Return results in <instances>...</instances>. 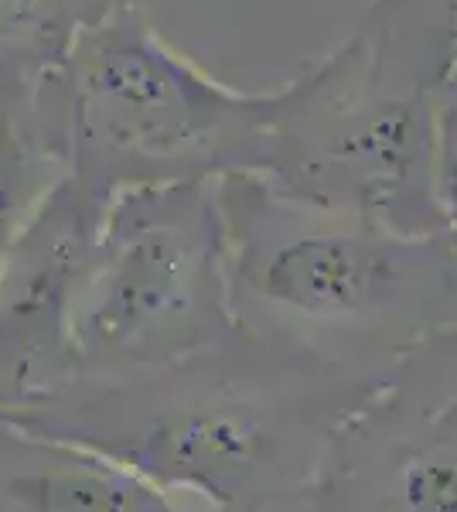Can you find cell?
Wrapping results in <instances>:
<instances>
[{"label": "cell", "mask_w": 457, "mask_h": 512, "mask_svg": "<svg viewBox=\"0 0 457 512\" xmlns=\"http://www.w3.org/2000/svg\"><path fill=\"white\" fill-rule=\"evenodd\" d=\"M372 31L362 28L287 86L267 175L318 205L393 233L444 216L437 195V106L420 89L393 93Z\"/></svg>", "instance_id": "2"}, {"label": "cell", "mask_w": 457, "mask_h": 512, "mask_svg": "<svg viewBox=\"0 0 457 512\" xmlns=\"http://www.w3.org/2000/svg\"><path fill=\"white\" fill-rule=\"evenodd\" d=\"M437 195L444 216L457 219V79L437 103Z\"/></svg>", "instance_id": "5"}, {"label": "cell", "mask_w": 457, "mask_h": 512, "mask_svg": "<svg viewBox=\"0 0 457 512\" xmlns=\"http://www.w3.org/2000/svg\"><path fill=\"white\" fill-rule=\"evenodd\" d=\"M72 171L103 195L147 181L267 171L287 86L243 93L164 41L137 7H120L72 41L62 62Z\"/></svg>", "instance_id": "1"}, {"label": "cell", "mask_w": 457, "mask_h": 512, "mask_svg": "<svg viewBox=\"0 0 457 512\" xmlns=\"http://www.w3.org/2000/svg\"><path fill=\"white\" fill-rule=\"evenodd\" d=\"M120 7H137V0H0V72L58 69L72 41Z\"/></svg>", "instance_id": "4"}, {"label": "cell", "mask_w": 457, "mask_h": 512, "mask_svg": "<svg viewBox=\"0 0 457 512\" xmlns=\"http://www.w3.org/2000/svg\"><path fill=\"white\" fill-rule=\"evenodd\" d=\"M427 495L430 512H457V461L451 465H434L427 475Z\"/></svg>", "instance_id": "6"}, {"label": "cell", "mask_w": 457, "mask_h": 512, "mask_svg": "<svg viewBox=\"0 0 457 512\" xmlns=\"http://www.w3.org/2000/svg\"><path fill=\"white\" fill-rule=\"evenodd\" d=\"M447 79H457V41L451 48V72H447Z\"/></svg>", "instance_id": "7"}, {"label": "cell", "mask_w": 457, "mask_h": 512, "mask_svg": "<svg viewBox=\"0 0 457 512\" xmlns=\"http://www.w3.org/2000/svg\"><path fill=\"white\" fill-rule=\"evenodd\" d=\"M72 171L62 65L41 76L0 72V250L21 236Z\"/></svg>", "instance_id": "3"}]
</instances>
